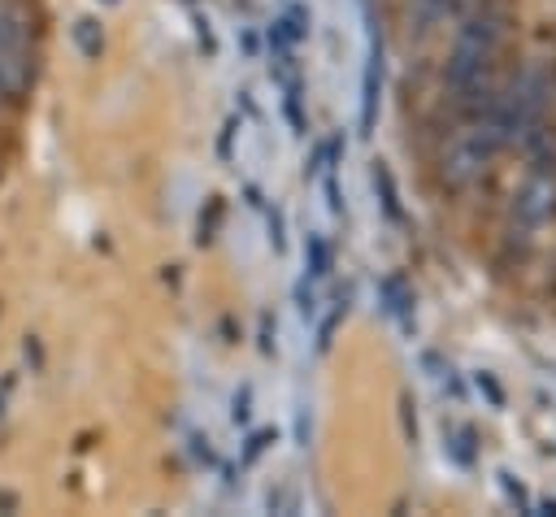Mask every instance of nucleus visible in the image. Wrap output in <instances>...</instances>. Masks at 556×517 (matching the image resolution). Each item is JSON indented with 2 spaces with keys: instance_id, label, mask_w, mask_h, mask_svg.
Listing matches in <instances>:
<instances>
[{
  "instance_id": "1a4fd4ad",
  "label": "nucleus",
  "mask_w": 556,
  "mask_h": 517,
  "mask_svg": "<svg viewBox=\"0 0 556 517\" xmlns=\"http://www.w3.org/2000/svg\"><path fill=\"white\" fill-rule=\"evenodd\" d=\"M495 482H500L504 500H508V504H513L517 513H530V495H526V487H521V482H517V478H513L508 469H500V474H495Z\"/></svg>"
},
{
  "instance_id": "f8f14e48",
  "label": "nucleus",
  "mask_w": 556,
  "mask_h": 517,
  "mask_svg": "<svg viewBox=\"0 0 556 517\" xmlns=\"http://www.w3.org/2000/svg\"><path fill=\"white\" fill-rule=\"evenodd\" d=\"M9 39H22V22H17V13L0 9V43H9Z\"/></svg>"
},
{
  "instance_id": "6e6552de",
  "label": "nucleus",
  "mask_w": 556,
  "mask_h": 517,
  "mask_svg": "<svg viewBox=\"0 0 556 517\" xmlns=\"http://www.w3.org/2000/svg\"><path fill=\"white\" fill-rule=\"evenodd\" d=\"M304 261H308V278H321L326 265H330V248L321 235H308V248H304Z\"/></svg>"
},
{
  "instance_id": "f03ea898",
  "label": "nucleus",
  "mask_w": 556,
  "mask_h": 517,
  "mask_svg": "<svg viewBox=\"0 0 556 517\" xmlns=\"http://www.w3.org/2000/svg\"><path fill=\"white\" fill-rule=\"evenodd\" d=\"M500 30H504V17L500 9H478L460 30H456V43H452V56H447V83L456 91H469L482 83L495 48H500Z\"/></svg>"
},
{
  "instance_id": "7ed1b4c3",
  "label": "nucleus",
  "mask_w": 556,
  "mask_h": 517,
  "mask_svg": "<svg viewBox=\"0 0 556 517\" xmlns=\"http://www.w3.org/2000/svg\"><path fill=\"white\" fill-rule=\"evenodd\" d=\"M552 217H556V165L552 161H539L526 174V182L517 187V196H513V222L521 230H539Z\"/></svg>"
},
{
  "instance_id": "9b49d317",
  "label": "nucleus",
  "mask_w": 556,
  "mask_h": 517,
  "mask_svg": "<svg viewBox=\"0 0 556 517\" xmlns=\"http://www.w3.org/2000/svg\"><path fill=\"white\" fill-rule=\"evenodd\" d=\"M478 391H486V400H491L495 408H504V391H500V382H495L486 369H478Z\"/></svg>"
},
{
  "instance_id": "0eeeda50",
  "label": "nucleus",
  "mask_w": 556,
  "mask_h": 517,
  "mask_svg": "<svg viewBox=\"0 0 556 517\" xmlns=\"http://www.w3.org/2000/svg\"><path fill=\"white\" fill-rule=\"evenodd\" d=\"M382 300H387V313H391V317H400V321H408V308H413V295L404 291V282H400V278H387V282H382Z\"/></svg>"
},
{
  "instance_id": "423d86ee",
  "label": "nucleus",
  "mask_w": 556,
  "mask_h": 517,
  "mask_svg": "<svg viewBox=\"0 0 556 517\" xmlns=\"http://www.w3.org/2000/svg\"><path fill=\"white\" fill-rule=\"evenodd\" d=\"M70 35H74V48H78L87 61H100V52H104V30H100L96 17H78Z\"/></svg>"
},
{
  "instance_id": "39448f33",
  "label": "nucleus",
  "mask_w": 556,
  "mask_h": 517,
  "mask_svg": "<svg viewBox=\"0 0 556 517\" xmlns=\"http://www.w3.org/2000/svg\"><path fill=\"white\" fill-rule=\"evenodd\" d=\"M369 182H374V196L382 200V213H387L391 222H404V209H400V191H395V178H391V169H387L382 161H374V169H369Z\"/></svg>"
},
{
  "instance_id": "ddd939ff",
  "label": "nucleus",
  "mask_w": 556,
  "mask_h": 517,
  "mask_svg": "<svg viewBox=\"0 0 556 517\" xmlns=\"http://www.w3.org/2000/svg\"><path fill=\"white\" fill-rule=\"evenodd\" d=\"M248 413H252V387H239V391H235V408H230V417H235V421H248Z\"/></svg>"
},
{
  "instance_id": "2eb2a0df",
  "label": "nucleus",
  "mask_w": 556,
  "mask_h": 517,
  "mask_svg": "<svg viewBox=\"0 0 556 517\" xmlns=\"http://www.w3.org/2000/svg\"><path fill=\"white\" fill-rule=\"evenodd\" d=\"M0 100H4V96H0Z\"/></svg>"
},
{
  "instance_id": "4468645a",
  "label": "nucleus",
  "mask_w": 556,
  "mask_h": 517,
  "mask_svg": "<svg viewBox=\"0 0 556 517\" xmlns=\"http://www.w3.org/2000/svg\"><path fill=\"white\" fill-rule=\"evenodd\" d=\"M269 243H274V248L287 243V239H282V217H278V213H269Z\"/></svg>"
},
{
  "instance_id": "9d476101",
  "label": "nucleus",
  "mask_w": 556,
  "mask_h": 517,
  "mask_svg": "<svg viewBox=\"0 0 556 517\" xmlns=\"http://www.w3.org/2000/svg\"><path fill=\"white\" fill-rule=\"evenodd\" d=\"M447 447H452V456H456L460 465L473 461V434H469V430H452V443H447Z\"/></svg>"
},
{
  "instance_id": "20e7f679",
  "label": "nucleus",
  "mask_w": 556,
  "mask_h": 517,
  "mask_svg": "<svg viewBox=\"0 0 556 517\" xmlns=\"http://www.w3.org/2000/svg\"><path fill=\"white\" fill-rule=\"evenodd\" d=\"M30 78H35V61H30V52L22 48V39L0 43V96H4V100H9V96H22V91L30 87Z\"/></svg>"
},
{
  "instance_id": "f257e3e1",
  "label": "nucleus",
  "mask_w": 556,
  "mask_h": 517,
  "mask_svg": "<svg viewBox=\"0 0 556 517\" xmlns=\"http://www.w3.org/2000/svg\"><path fill=\"white\" fill-rule=\"evenodd\" d=\"M504 143H508V139H504V126H500L491 113L465 122V126L447 139V148H443V161H439L443 182H447V187H469V182H478L482 169L495 161V152H500Z\"/></svg>"
}]
</instances>
